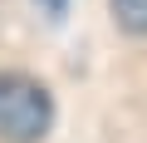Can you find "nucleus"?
Returning <instances> with one entry per match:
<instances>
[{"label":"nucleus","mask_w":147,"mask_h":143,"mask_svg":"<svg viewBox=\"0 0 147 143\" xmlns=\"http://www.w3.org/2000/svg\"><path fill=\"white\" fill-rule=\"evenodd\" d=\"M39 5H44L49 15H64V5H69V0H39Z\"/></svg>","instance_id":"nucleus-3"},{"label":"nucleus","mask_w":147,"mask_h":143,"mask_svg":"<svg viewBox=\"0 0 147 143\" xmlns=\"http://www.w3.org/2000/svg\"><path fill=\"white\" fill-rule=\"evenodd\" d=\"M113 15L123 30L132 35H147V0H113Z\"/></svg>","instance_id":"nucleus-2"},{"label":"nucleus","mask_w":147,"mask_h":143,"mask_svg":"<svg viewBox=\"0 0 147 143\" xmlns=\"http://www.w3.org/2000/svg\"><path fill=\"white\" fill-rule=\"evenodd\" d=\"M54 123V99L30 74H0V143H39Z\"/></svg>","instance_id":"nucleus-1"}]
</instances>
